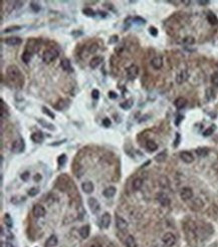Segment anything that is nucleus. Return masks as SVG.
I'll return each instance as SVG.
<instances>
[{
  "instance_id": "obj_12",
  "label": "nucleus",
  "mask_w": 218,
  "mask_h": 247,
  "mask_svg": "<svg viewBox=\"0 0 218 247\" xmlns=\"http://www.w3.org/2000/svg\"><path fill=\"white\" fill-rule=\"evenodd\" d=\"M110 224H111V215L106 212V213H104V215L101 218V227L104 229H107L110 227Z\"/></svg>"
},
{
  "instance_id": "obj_64",
  "label": "nucleus",
  "mask_w": 218,
  "mask_h": 247,
  "mask_svg": "<svg viewBox=\"0 0 218 247\" xmlns=\"http://www.w3.org/2000/svg\"><path fill=\"white\" fill-rule=\"evenodd\" d=\"M91 247H103L102 245H100V244H98V243H95V244H93Z\"/></svg>"
},
{
  "instance_id": "obj_3",
  "label": "nucleus",
  "mask_w": 218,
  "mask_h": 247,
  "mask_svg": "<svg viewBox=\"0 0 218 247\" xmlns=\"http://www.w3.org/2000/svg\"><path fill=\"white\" fill-rule=\"evenodd\" d=\"M25 149V144H24L23 139L15 140L11 145V152L14 154H20Z\"/></svg>"
},
{
  "instance_id": "obj_30",
  "label": "nucleus",
  "mask_w": 218,
  "mask_h": 247,
  "mask_svg": "<svg viewBox=\"0 0 218 247\" xmlns=\"http://www.w3.org/2000/svg\"><path fill=\"white\" fill-rule=\"evenodd\" d=\"M4 223H5V225L8 227V228H11V227L13 226V220L11 218V216L8 213H6L5 215H4Z\"/></svg>"
},
{
  "instance_id": "obj_10",
  "label": "nucleus",
  "mask_w": 218,
  "mask_h": 247,
  "mask_svg": "<svg viewBox=\"0 0 218 247\" xmlns=\"http://www.w3.org/2000/svg\"><path fill=\"white\" fill-rule=\"evenodd\" d=\"M25 50L29 51L30 53L36 52V51L38 50V43H37L36 39H30V40L27 41L26 49H25Z\"/></svg>"
},
{
  "instance_id": "obj_43",
  "label": "nucleus",
  "mask_w": 218,
  "mask_h": 247,
  "mask_svg": "<svg viewBox=\"0 0 218 247\" xmlns=\"http://www.w3.org/2000/svg\"><path fill=\"white\" fill-rule=\"evenodd\" d=\"M215 131V126L214 125H212L211 127H209L206 131H204V133H203V135H204L205 137H208V136H210L213 134V132Z\"/></svg>"
},
{
  "instance_id": "obj_57",
  "label": "nucleus",
  "mask_w": 218,
  "mask_h": 247,
  "mask_svg": "<svg viewBox=\"0 0 218 247\" xmlns=\"http://www.w3.org/2000/svg\"><path fill=\"white\" fill-rule=\"evenodd\" d=\"M1 246L2 247H14L11 243H9V242H2Z\"/></svg>"
},
{
  "instance_id": "obj_34",
  "label": "nucleus",
  "mask_w": 218,
  "mask_h": 247,
  "mask_svg": "<svg viewBox=\"0 0 218 247\" xmlns=\"http://www.w3.org/2000/svg\"><path fill=\"white\" fill-rule=\"evenodd\" d=\"M31 54H32V53H30V52L27 51V50L24 51V52L22 53V56H21L22 61L25 62V63H28L29 61H30V59H31Z\"/></svg>"
},
{
  "instance_id": "obj_38",
  "label": "nucleus",
  "mask_w": 218,
  "mask_h": 247,
  "mask_svg": "<svg viewBox=\"0 0 218 247\" xmlns=\"http://www.w3.org/2000/svg\"><path fill=\"white\" fill-rule=\"evenodd\" d=\"M196 154L199 157H205L208 155V149H206V148H199V149L196 150Z\"/></svg>"
},
{
  "instance_id": "obj_53",
  "label": "nucleus",
  "mask_w": 218,
  "mask_h": 247,
  "mask_svg": "<svg viewBox=\"0 0 218 247\" xmlns=\"http://www.w3.org/2000/svg\"><path fill=\"white\" fill-rule=\"evenodd\" d=\"M63 102H64L63 100H62V101H59V102H57V105L56 106V108H58V110H62V108H66L67 105H63Z\"/></svg>"
},
{
  "instance_id": "obj_26",
  "label": "nucleus",
  "mask_w": 218,
  "mask_h": 247,
  "mask_svg": "<svg viewBox=\"0 0 218 247\" xmlns=\"http://www.w3.org/2000/svg\"><path fill=\"white\" fill-rule=\"evenodd\" d=\"M37 122L40 124V125H41L43 128H45V129H47V130H51V131H53V130H54V126L52 125V124L48 123V122H46V121H44V120H42V118H38Z\"/></svg>"
},
{
  "instance_id": "obj_22",
  "label": "nucleus",
  "mask_w": 218,
  "mask_h": 247,
  "mask_svg": "<svg viewBox=\"0 0 218 247\" xmlns=\"http://www.w3.org/2000/svg\"><path fill=\"white\" fill-rule=\"evenodd\" d=\"M103 61V57L101 56H95V57H93L91 59V61H90V66L92 68H97L98 66L101 65Z\"/></svg>"
},
{
  "instance_id": "obj_54",
  "label": "nucleus",
  "mask_w": 218,
  "mask_h": 247,
  "mask_svg": "<svg viewBox=\"0 0 218 247\" xmlns=\"http://www.w3.org/2000/svg\"><path fill=\"white\" fill-rule=\"evenodd\" d=\"M118 40H119L118 35H113V36H111L110 39H109V44H113V43L117 42Z\"/></svg>"
},
{
  "instance_id": "obj_2",
  "label": "nucleus",
  "mask_w": 218,
  "mask_h": 247,
  "mask_svg": "<svg viewBox=\"0 0 218 247\" xmlns=\"http://www.w3.org/2000/svg\"><path fill=\"white\" fill-rule=\"evenodd\" d=\"M58 56V51L56 50V48H49L47 50L44 51L43 55H42V59L44 62L46 63H51V61H53L54 59H56V57Z\"/></svg>"
},
{
  "instance_id": "obj_44",
  "label": "nucleus",
  "mask_w": 218,
  "mask_h": 247,
  "mask_svg": "<svg viewBox=\"0 0 218 247\" xmlns=\"http://www.w3.org/2000/svg\"><path fill=\"white\" fill-rule=\"evenodd\" d=\"M211 82L213 86L218 87V72H214L211 76Z\"/></svg>"
},
{
  "instance_id": "obj_24",
  "label": "nucleus",
  "mask_w": 218,
  "mask_h": 247,
  "mask_svg": "<svg viewBox=\"0 0 218 247\" xmlns=\"http://www.w3.org/2000/svg\"><path fill=\"white\" fill-rule=\"evenodd\" d=\"M186 103H187L186 98H184V97H178V98H176L174 105H175V107L178 108V110H181V108H183L186 106Z\"/></svg>"
},
{
  "instance_id": "obj_6",
  "label": "nucleus",
  "mask_w": 218,
  "mask_h": 247,
  "mask_svg": "<svg viewBox=\"0 0 218 247\" xmlns=\"http://www.w3.org/2000/svg\"><path fill=\"white\" fill-rule=\"evenodd\" d=\"M139 67L136 65H132L127 68V76L130 81H134L138 76Z\"/></svg>"
},
{
  "instance_id": "obj_46",
  "label": "nucleus",
  "mask_w": 218,
  "mask_h": 247,
  "mask_svg": "<svg viewBox=\"0 0 218 247\" xmlns=\"http://www.w3.org/2000/svg\"><path fill=\"white\" fill-rule=\"evenodd\" d=\"M30 7H31V9L34 12H38L39 10H40V5H39L37 2H34V1L31 2L30 3Z\"/></svg>"
},
{
  "instance_id": "obj_55",
  "label": "nucleus",
  "mask_w": 218,
  "mask_h": 247,
  "mask_svg": "<svg viewBox=\"0 0 218 247\" xmlns=\"http://www.w3.org/2000/svg\"><path fill=\"white\" fill-rule=\"evenodd\" d=\"M133 20L135 21V22H137V23H145L146 22V20L144 18H142V17H134L133 18Z\"/></svg>"
},
{
  "instance_id": "obj_52",
  "label": "nucleus",
  "mask_w": 218,
  "mask_h": 247,
  "mask_svg": "<svg viewBox=\"0 0 218 247\" xmlns=\"http://www.w3.org/2000/svg\"><path fill=\"white\" fill-rule=\"evenodd\" d=\"M103 125H104V127H106V128H110V126H111L110 118H104V120H103Z\"/></svg>"
},
{
  "instance_id": "obj_4",
  "label": "nucleus",
  "mask_w": 218,
  "mask_h": 247,
  "mask_svg": "<svg viewBox=\"0 0 218 247\" xmlns=\"http://www.w3.org/2000/svg\"><path fill=\"white\" fill-rule=\"evenodd\" d=\"M162 242L166 247H172L176 242V237L171 232H167L162 237Z\"/></svg>"
},
{
  "instance_id": "obj_17",
  "label": "nucleus",
  "mask_w": 218,
  "mask_h": 247,
  "mask_svg": "<svg viewBox=\"0 0 218 247\" xmlns=\"http://www.w3.org/2000/svg\"><path fill=\"white\" fill-rule=\"evenodd\" d=\"M78 233H80L81 237L83 239L88 238V236H90V233H91V227L90 225H83L82 226L80 230H78Z\"/></svg>"
},
{
  "instance_id": "obj_9",
  "label": "nucleus",
  "mask_w": 218,
  "mask_h": 247,
  "mask_svg": "<svg viewBox=\"0 0 218 247\" xmlns=\"http://www.w3.org/2000/svg\"><path fill=\"white\" fill-rule=\"evenodd\" d=\"M116 226L120 231H125L128 228V223H127V221L124 218H122L121 216L117 215L116 216Z\"/></svg>"
},
{
  "instance_id": "obj_63",
  "label": "nucleus",
  "mask_w": 218,
  "mask_h": 247,
  "mask_svg": "<svg viewBox=\"0 0 218 247\" xmlns=\"http://www.w3.org/2000/svg\"><path fill=\"white\" fill-rule=\"evenodd\" d=\"M98 13H100V15H101V17H106V16H107V13H106V12H103V11H98Z\"/></svg>"
},
{
  "instance_id": "obj_45",
  "label": "nucleus",
  "mask_w": 218,
  "mask_h": 247,
  "mask_svg": "<svg viewBox=\"0 0 218 247\" xmlns=\"http://www.w3.org/2000/svg\"><path fill=\"white\" fill-rule=\"evenodd\" d=\"M1 230H2V231H1V235H2V236H5L6 238H8V239H12V238H13V234H12L9 230H5V231H4L3 228H2Z\"/></svg>"
},
{
  "instance_id": "obj_35",
  "label": "nucleus",
  "mask_w": 218,
  "mask_h": 247,
  "mask_svg": "<svg viewBox=\"0 0 218 247\" xmlns=\"http://www.w3.org/2000/svg\"><path fill=\"white\" fill-rule=\"evenodd\" d=\"M82 12H83V14H85V15H87V16H88V17H93V16L96 15V12L93 11L92 8H90V7L83 8V9H82Z\"/></svg>"
},
{
  "instance_id": "obj_21",
  "label": "nucleus",
  "mask_w": 218,
  "mask_h": 247,
  "mask_svg": "<svg viewBox=\"0 0 218 247\" xmlns=\"http://www.w3.org/2000/svg\"><path fill=\"white\" fill-rule=\"evenodd\" d=\"M31 140L34 143H36V144H40V143L43 142L44 137H43V135L41 134L40 132H35V133H33V134L31 135Z\"/></svg>"
},
{
  "instance_id": "obj_39",
  "label": "nucleus",
  "mask_w": 218,
  "mask_h": 247,
  "mask_svg": "<svg viewBox=\"0 0 218 247\" xmlns=\"http://www.w3.org/2000/svg\"><path fill=\"white\" fill-rule=\"evenodd\" d=\"M159 182H160V186L163 187V188H167V187H169V180H168L166 177H161Z\"/></svg>"
},
{
  "instance_id": "obj_8",
  "label": "nucleus",
  "mask_w": 218,
  "mask_h": 247,
  "mask_svg": "<svg viewBox=\"0 0 218 247\" xmlns=\"http://www.w3.org/2000/svg\"><path fill=\"white\" fill-rule=\"evenodd\" d=\"M180 197H181V199L184 200V201H188V200L192 199V197H193L192 189L189 188V187H185V188H183L180 191Z\"/></svg>"
},
{
  "instance_id": "obj_50",
  "label": "nucleus",
  "mask_w": 218,
  "mask_h": 247,
  "mask_svg": "<svg viewBox=\"0 0 218 247\" xmlns=\"http://www.w3.org/2000/svg\"><path fill=\"white\" fill-rule=\"evenodd\" d=\"M92 97L93 100H98V97H100V92H98V90H93L92 92Z\"/></svg>"
},
{
  "instance_id": "obj_42",
  "label": "nucleus",
  "mask_w": 218,
  "mask_h": 247,
  "mask_svg": "<svg viewBox=\"0 0 218 247\" xmlns=\"http://www.w3.org/2000/svg\"><path fill=\"white\" fill-rule=\"evenodd\" d=\"M42 112H43V113H45L46 116H48L49 118H54V113L49 110V108H47L46 107H42Z\"/></svg>"
},
{
  "instance_id": "obj_51",
  "label": "nucleus",
  "mask_w": 218,
  "mask_h": 247,
  "mask_svg": "<svg viewBox=\"0 0 218 247\" xmlns=\"http://www.w3.org/2000/svg\"><path fill=\"white\" fill-rule=\"evenodd\" d=\"M29 172H24V173H22V174L20 175V178H21V180H23V181H27L28 179H29Z\"/></svg>"
},
{
  "instance_id": "obj_41",
  "label": "nucleus",
  "mask_w": 218,
  "mask_h": 247,
  "mask_svg": "<svg viewBox=\"0 0 218 247\" xmlns=\"http://www.w3.org/2000/svg\"><path fill=\"white\" fill-rule=\"evenodd\" d=\"M22 28V26L20 25H14V26H10V27H7L4 29V32L7 33V32H11V31H16V30H20Z\"/></svg>"
},
{
  "instance_id": "obj_13",
  "label": "nucleus",
  "mask_w": 218,
  "mask_h": 247,
  "mask_svg": "<svg viewBox=\"0 0 218 247\" xmlns=\"http://www.w3.org/2000/svg\"><path fill=\"white\" fill-rule=\"evenodd\" d=\"M180 158L181 160L186 163V164H190L193 161H194V157L191 154L190 152H187V151H184V152H181L180 153Z\"/></svg>"
},
{
  "instance_id": "obj_48",
  "label": "nucleus",
  "mask_w": 218,
  "mask_h": 247,
  "mask_svg": "<svg viewBox=\"0 0 218 247\" xmlns=\"http://www.w3.org/2000/svg\"><path fill=\"white\" fill-rule=\"evenodd\" d=\"M98 49V44L93 43V44H92V45H91L90 47H88V51H90L91 53H95V52H97Z\"/></svg>"
},
{
  "instance_id": "obj_14",
  "label": "nucleus",
  "mask_w": 218,
  "mask_h": 247,
  "mask_svg": "<svg viewBox=\"0 0 218 247\" xmlns=\"http://www.w3.org/2000/svg\"><path fill=\"white\" fill-rule=\"evenodd\" d=\"M189 77V73L187 71H181L178 75L176 76V82L178 85H182L183 82L187 81V78Z\"/></svg>"
},
{
  "instance_id": "obj_18",
  "label": "nucleus",
  "mask_w": 218,
  "mask_h": 247,
  "mask_svg": "<svg viewBox=\"0 0 218 247\" xmlns=\"http://www.w3.org/2000/svg\"><path fill=\"white\" fill-rule=\"evenodd\" d=\"M151 66L155 68V70H160L163 66V59L161 56H155L151 60Z\"/></svg>"
},
{
  "instance_id": "obj_23",
  "label": "nucleus",
  "mask_w": 218,
  "mask_h": 247,
  "mask_svg": "<svg viewBox=\"0 0 218 247\" xmlns=\"http://www.w3.org/2000/svg\"><path fill=\"white\" fill-rule=\"evenodd\" d=\"M61 66L63 71H72V66H71V61L67 58H63L61 61Z\"/></svg>"
},
{
  "instance_id": "obj_56",
  "label": "nucleus",
  "mask_w": 218,
  "mask_h": 247,
  "mask_svg": "<svg viewBox=\"0 0 218 247\" xmlns=\"http://www.w3.org/2000/svg\"><path fill=\"white\" fill-rule=\"evenodd\" d=\"M108 96H109V97H110V98H112V100H115V98H117V97H118V95H117V92H113V91H111V92H109V93H108Z\"/></svg>"
},
{
  "instance_id": "obj_37",
  "label": "nucleus",
  "mask_w": 218,
  "mask_h": 247,
  "mask_svg": "<svg viewBox=\"0 0 218 247\" xmlns=\"http://www.w3.org/2000/svg\"><path fill=\"white\" fill-rule=\"evenodd\" d=\"M194 42H195V39H194V37H192V36H187V37H185L182 40V43L185 44V45H192Z\"/></svg>"
},
{
  "instance_id": "obj_49",
  "label": "nucleus",
  "mask_w": 218,
  "mask_h": 247,
  "mask_svg": "<svg viewBox=\"0 0 218 247\" xmlns=\"http://www.w3.org/2000/svg\"><path fill=\"white\" fill-rule=\"evenodd\" d=\"M149 32H150V34L152 36H157L158 35V30H157V28L154 27V26H151L149 28Z\"/></svg>"
},
{
  "instance_id": "obj_28",
  "label": "nucleus",
  "mask_w": 218,
  "mask_h": 247,
  "mask_svg": "<svg viewBox=\"0 0 218 247\" xmlns=\"http://www.w3.org/2000/svg\"><path fill=\"white\" fill-rule=\"evenodd\" d=\"M142 186H143V180L141 179V178H136L133 182V189L136 190V191L140 190L142 188Z\"/></svg>"
},
{
  "instance_id": "obj_59",
  "label": "nucleus",
  "mask_w": 218,
  "mask_h": 247,
  "mask_svg": "<svg viewBox=\"0 0 218 247\" xmlns=\"http://www.w3.org/2000/svg\"><path fill=\"white\" fill-rule=\"evenodd\" d=\"M177 135V139L175 140V144H174V147H177L179 145V141H180V135L179 134H176Z\"/></svg>"
},
{
  "instance_id": "obj_36",
  "label": "nucleus",
  "mask_w": 218,
  "mask_h": 247,
  "mask_svg": "<svg viewBox=\"0 0 218 247\" xmlns=\"http://www.w3.org/2000/svg\"><path fill=\"white\" fill-rule=\"evenodd\" d=\"M9 116V113L7 111V108L4 107V102L3 100H1V118H7Z\"/></svg>"
},
{
  "instance_id": "obj_32",
  "label": "nucleus",
  "mask_w": 218,
  "mask_h": 247,
  "mask_svg": "<svg viewBox=\"0 0 218 247\" xmlns=\"http://www.w3.org/2000/svg\"><path fill=\"white\" fill-rule=\"evenodd\" d=\"M133 106V100L132 98H129L126 102H124L121 103V108H124V110H129V108H131Z\"/></svg>"
},
{
  "instance_id": "obj_31",
  "label": "nucleus",
  "mask_w": 218,
  "mask_h": 247,
  "mask_svg": "<svg viewBox=\"0 0 218 247\" xmlns=\"http://www.w3.org/2000/svg\"><path fill=\"white\" fill-rule=\"evenodd\" d=\"M166 159H167V153H166V152H161L160 154H158V155L155 157V160H156V162H158V163L164 162Z\"/></svg>"
},
{
  "instance_id": "obj_1",
  "label": "nucleus",
  "mask_w": 218,
  "mask_h": 247,
  "mask_svg": "<svg viewBox=\"0 0 218 247\" xmlns=\"http://www.w3.org/2000/svg\"><path fill=\"white\" fill-rule=\"evenodd\" d=\"M6 72L7 76L10 80L14 82V83H20L22 81V75L20 72V70L14 65L9 66L6 68Z\"/></svg>"
},
{
  "instance_id": "obj_62",
  "label": "nucleus",
  "mask_w": 218,
  "mask_h": 247,
  "mask_svg": "<svg viewBox=\"0 0 218 247\" xmlns=\"http://www.w3.org/2000/svg\"><path fill=\"white\" fill-rule=\"evenodd\" d=\"M198 3H199L200 5H206V4L209 3V1H198Z\"/></svg>"
},
{
  "instance_id": "obj_40",
  "label": "nucleus",
  "mask_w": 218,
  "mask_h": 247,
  "mask_svg": "<svg viewBox=\"0 0 218 247\" xmlns=\"http://www.w3.org/2000/svg\"><path fill=\"white\" fill-rule=\"evenodd\" d=\"M66 156L62 154L58 157V159H57V163H58V166L59 167H63L64 164H66Z\"/></svg>"
},
{
  "instance_id": "obj_15",
  "label": "nucleus",
  "mask_w": 218,
  "mask_h": 247,
  "mask_svg": "<svg viewBox=\"0 0 218 247\" xmlns=\"http://www.w3.org/2000/svg\"><path fill=\"white\" fill-rule=\"evenodd\" d=\"M157 200H158V202H159V203H160L163 207H167V206L170 205V199H169V197H168V196H167L166 194H164V193L158 194Z\"/></svg>"
},
{
  "instance_id": "obj_47",
  "label": "nucleus",
  "mask_w": 218,
  "mask_h": 247,
  "mask_svg": "<svg viewBox=\"0 0 218 247\" xmlns=\"http://www.w3.org/2000/svg\"><path fill=\"white\" fill-rule=\"evenodd\" d=\"M38 192H39V189H38V188H35V187H33V188H31L30 190L28 191V195L30 196V197H34L35 195L38 194Z\"/></svg>"
},
{
  "instance_id": "obj_29",
  "label": "nucleus",
  "mask_w": 218,
  "mask_h": 247,
  "mask_svg": "<svg viewBox=\"0 0 218 247\" xmlns=\"http://www.w3.org/2000/svg\"><path fill=\"white\" fill-rule=\"evenodd\" d=\"M207 20L208 22H209L211 25H216V24L218 23V19L216 17V15H214L213 13H209L207 15Z\"/></svg>"
},
{
  "instance_id": "obj_19",
  "label": "nucleus",
  "mask_w": 218,
  "mask_h": 247,
  "mask_svg": "<svg viewBox=\"0 0 218 247\" xmlns=\"http://www.w3.org/2000/svg\"><path fill=\"white\" fill-rule=\"evenodd\" d=\"M57 243H58L57 237L56 235H51V236H49L48 238L46 239L44 246H45V247H54V246L57 245Z\"/></svg>"
},
{
  "instance_id": "obj_11",
  "label": "nucleus",
  "mask_w": 218,
  "mask_h": 247,
  "mask_svg": "<svg viewBox=\"0 0 218 247\" xmlns=\"http://www.w3.org/2000/svg\"><path fill=\"white\" fill-rule=\"evenodd\" d=\"M5 43L9 46H16L22 43V39L17 36H10L5 39Z\"/></svg>"
},
{
  "instance_id": "obj_60",
  "label": "nucleus",
  "mask_w": 218,
  "mask_h": 247,
  "mask_svg": "<svg viewBox=\"0 0 218 247\" xmlns=\"http://www.w3.org/2000/svg\"><path fill=\"white\" fill-rule=\"evenodd\" d=\"M63 142H66V140H62V141H58V142H56V143H53V144H51V146H58V145L62 144Z\"/></svg>"
},
{
  "instance_id": "obj_27",
  "label": "nucleus",
  "mask_w": 218,
  "mask_h": 247,
  "mask_svg": "<svg viewBox=\"0 0 218 247\" xmlns=\"http://www.w3.org/2000/svg\"><path fill=\"white\" fill-rule=\"evenodd\" d=\"M146 148L149 152H154L158 149V145L154 141H148L146 143Z\"/></svg>"
},
{
  "instance_id": "obj_7",
  "label": "nucleus",
  "mask_w": 218,
  "mask_h": 247,
  "mask_svg": "<svg viewBox=\"0 0 218 247\" xmlns=\"http://www.w3.org/2000/svg\"><path fill=\"white\" fill-rule=\"evenodd\" d=\"M32 213L33 215L36 217V218H41L44 215H45L46 211H45V208L40 205V204H36L33 206V209H32Z\"/></svg>"
},
{
  "instance_id": "obj_25",
  "label": "nucleus",
  "mask_w": 218,
  "mask_h": 247,
  "mask_svg": "<svg viewBox=\"0 0 218 247\" xmlns=\"http://www.w3.org/2000/svg\"><path fill=\"white\" fill-rule=\"evenodd\" d=\"M137 241L134 238V236L129 235L126 238V247H137Z\"/></svg>"
},
{
  "instance_id": "obj_5",
  "label": "nucleus",
  "mask_w": 218,
  "mask_h": 247,
  "mask_svg": "<svg viewBox=\"0 0 218 247\" xmlns=\"http://www.w3.org/2000/svg\"><path fill=\"white\" fill-rule=\"evenodd\" d=\"M88 207H90L91 211L93 214H97L98 212L101 210V205H100V203H98V201L96 198H93V197L88 198Z\"/></svg>"
},
{
  "instance_id": "obj_33",
  "label": "nucleus",
  "mask_w": 218,
  "mask_h": 247,
  "mask_svg": "<svg viewBox=\"0 0 218 247\" xmlns=\"http://www.w3.org/2000/svg\"><path fill=\"white\" fill-rule=\"evenodd\" d=\"M25 201V197L23 196H14L11 198V203L13 204H20L21 202Z\"/></svg>"
},
{
  "instance_id": "obj_16",
  "label": "nucleus",
  "mask_w": 218,
  "mask_h": 247,
  "mask_svg": "<svg viewBox=\"0 0 218 247\" xmlns=\"http://www.w3.org/2000/svg\"><path fill=\"white\" fill-rule=\"evenodd\" d=\"M82 189L86 194H91L93 193L95 187H93V184L91 181H87V182H83L82 184Z\"/></svg>"
},
{
  "instance_id": "obj_61",
  "label": "nucleus",
  "mask_w": 218,
  "mask_h": 247,
  "mask_svg": "<svg viewBox=\"0 0 218 247\" xmlns=\"http://www.w3.org/2000/svg\"><path fill=\"white\" fill-rule=\"evenodd\" d=\"M182 120H183V117H182V116H178V118H177V121L175 122V123H176V125H177V126L179 125V123H180Z\"/></svg>"
},
{
  "instance_id": "obj_58",
  "label": "nucleus",
  "mask_w": 218,
  "mask_h": 247,
  "mask_svg": "<svg viewBox=\"0 0 218 247\" xmlns=\"http://www.w3.org/2000/svg\"><path fill=\"white\" fill-rule=\"evenodd\" d=\"M41 180V175L40 174H36L35 176H34V181L35 182H39Z\"/></svg>"
},
{
  "instance_id": "obj_20",
  "label": "nucleus",
  "mask_w": 218,
  "mask_h": 247,
  "mask_svg": "<svg viewBox=\"0 0 218 247\" xmlns=\"http://www.w3.org/2000/svg\"><path fill=\"white\" fill-rule=\"evenodd\" d=\"M116 192H117V189L115 188V187L110 186V187H108V188H106L105 190H104L103 194L105 197H107V198H112V197H114L116 195Z\"/></svg>"
}]
</instances>
